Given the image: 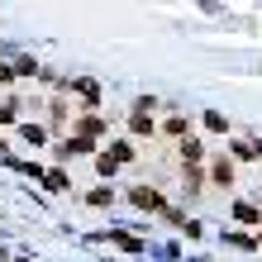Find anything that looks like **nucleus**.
Listing matches in <instances>:
<instances>
[{
    "instance_id": "1",
    "label": "nucleus",
    "mask_w": 262,
    "mask_h": 262,
    "mask_svg": "<svg viewBox=\"0 0 262 262\" xmlns=\"http://www.w3.org/2000/svg\"><path fill=\"white\" fill-rule=\"evenodd\" d=\"M134 205H143V210H162V200H158V191H134Z\"/></svg>"
},
{
    "instance_id": "2",
    "label": "nucleus",
    "mask_w": 262,
    "mask_h": 262,
    "mask_svg": "<svg viewBox=\"0 0 262 262\" xmlns=\"http://www.w3.org/2000/svg\"><path fill=\"white\" fill-rule=\"evenodd\" d=\"M234 214H238V220H243V224H257V210H253V205H238Z\"/></svg>"
}]
</instances>
